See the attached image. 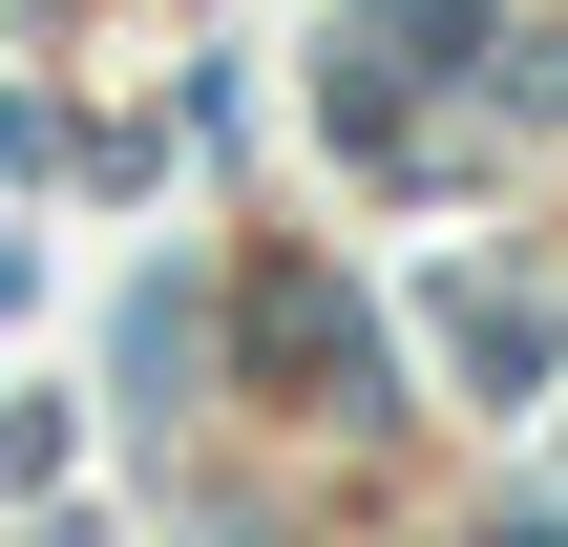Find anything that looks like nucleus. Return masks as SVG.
<instances>
[{"label":"nucleus","instance_id":"nucleus-1","mask_svg":"<svg viewBox=\"0 0 568 547\" xmlns=\"http://www.w3.org/2000/svg\"><path fill=\"white\" fill-rule=\"evenodd\" d=\"M527 547H548V527H527Z\"/></svg>","mask_w":568,"mask_h":547}]
</instances>
